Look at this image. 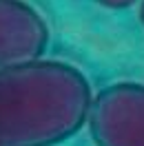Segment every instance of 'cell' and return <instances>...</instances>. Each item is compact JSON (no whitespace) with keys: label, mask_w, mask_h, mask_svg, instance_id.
Instances as JSON below:
<instances>
[{"label":"cell","mask_w":144,"mask_h":146,"mask_svg":"<svg viewBox=\"0 0 144 146\" xmlns=\"http://www.w3.org/2000/svg\"><path fill=\"white\" fill-rule=\"evenodd\" d=\"M89 78L64 60L0 66V146H58L89 122Z\"/></svg>","instance_id":"obj_1"},{"label":"cell","mask_w":144,"mask_h":146,"mask_svg":"<svg viewBox=\"0 0 144 146\" xmlns=\"http://www.w3.org/2000/svg\"><path fill=\"white\" fill-rule=\"evenodd\" d=\"M89 133L95 146H144V84L113 82L93 95Z\"/></svg>","instance_id":"obj_2"},{"label":"cell","mask_w":144,"mask_h":146,"mask_svg":"<svg viewBox=\"0 0 144 146\" xmlns=\"http://www.w3.org/2000/svg\"><path fill=\"white\" fill-rule=\"evenodd\" d=\"M49 44V25L25 0H0V66L40 60Z\"/></svg>","instance_id":"obj_3"},{"label":"cell","mask_w":144,"mask_h":146,"mask_svg":"<svg viewBox=\"0 0 144 146\" xmlns=\"http://www.w3.org/2000/svg\"><path fill=\"white\" fill-rule=\"evenodd\" d=\"M93 2H98L100 7H107V9H129L137 0H93Z\"/></svg>","instance_id":"obj_4"},{"label":"cell","mask_w":144,"mask_h":146,"mask_svg":"<svg viewBox=\"0 0 144 146\" xmlns=\"http://www.w3.org/2000/svg\"><path fill=\"white\" fill-rule=\"evenodd\" d=\"M137 16H140V22L144 27V0H140V9H137Z\"/></svg>","instance_id":"obj_5"}]
</instances>
